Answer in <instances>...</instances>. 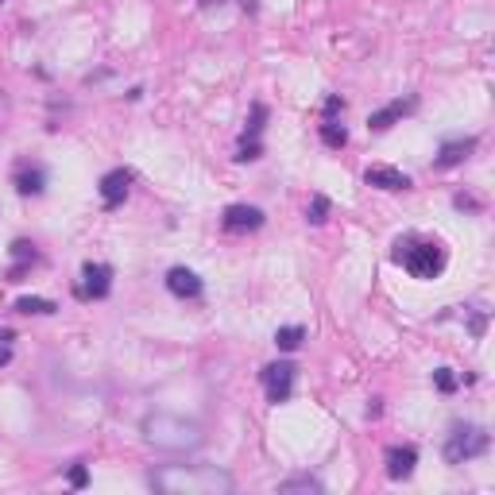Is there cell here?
<instances>
[{
  "label": "cell",
  "mask_w": 495,
  "mask_h": 495,
  "mask_svg": "<svg viewBox=\"0 0 495 495\" xmlns=\"http://www.w3.org/2000/svg\"><path fill=\"white\" fill-rule=\"evenodd\" d=\"M167 291H171L174 298H202L205 282L197 279L190 267H171V271H167Z\"/></svg>",
  "instance_id": "cell-12"
},
{
  "label": "cell",
  "mask_w": 495,
  "mask_h": 495,
  "mask_svg": "<svg viewBox=\"0 0 495 495\" xmlns=\"http://www.w3.org/2000/svg\"><path fill=\"white\" fill-rule=\"evenodd\" d=\"M8 364H12V348L0 345V367H8Z\"/></svg>",
  "instance_id": "cell-29"
},
{
  "label": "cell",
  "mask_w": 495,
  "mask_h": 495,
  "mask_svg": "<svg viewBox=\"0 0 495 495\" xmlns=\"http://www.w3.org/2000/svg\"><path fill=\"white\" fill-rule=\"evenodd\" d=\"M132 178L136 174L128 171V167H117V171H108L105 178H101V205L105 209H120L124 205V197H128V190H132Z\"/></svg>",
  "instance_id": "cell-7"
},
{
  "label": "cell",
  "mask_w": 495,
  "mask_h": 495,
  "mask_svg": "<svg viewBox=\"0 0 495 495\" xmlns=\"http://www.w3.org/2000/svg\"><path fill=\"white\" fill-rule=\"evenodd\" d=\"M484 325H487V313H484V310L472 313V322H468V333H472V337H484Z\"/></svg>",
  "instance_id": "cell-27"
},
{
  "label": "cell",
  "mask_w": 495,
  "mask_h": 495,
  "mask_svg": "<svg viewBox=\"0 0 495 495\" xmlns=\"http://www.w3.org/2000/svg\"><path fill=\"white\" fill-rule=\"evenodd\" d=\"M275 492H279V495H317V492H325V484L317 480V476L302 472V476H291V480H282Z\"/></svg>",
  "instance_id": "cell-16"
},
{
  "label": "cell",
  "mask_w": 495,
  "mask_h": 495,
  "mask_svg": "<svg viewBox=\"0 0 495 495\" xmlns=\"http://www.w3.org/2000/svg\"><path fill=\"white\" fill-rule=\"evenodd\" d=\"M0 4H4V0H0Z\"/></svg>",
  "instance_id": "cell-30"
},
{
  "label": "cell",
  "mask_w": 495,
  "mask_h": 495,
  "mask_svg": "<svg viewBox=\"0 0 495 495\" xmlns=\"http://www.w3.org/2000/svg\"><path fill=\"white\" fill-rule=\"evenodd\" d=\"M58 306H54L51 298H35V294H27V298H16V313H39V317H47V313H54Z\"/></svg>",
  "instance_id": "cell-19"
},
{
  "label": "cell",
  "mask_w": 495,
  "mask_h": 495,
  "mask_svg": "<svg viewBox=\"0 0 495 495\" xmlns=\"http://www.w3.org/2000/svg\"><path fill=\"white\" fill-rule=\"evenodd\" d=\"M302 341H306V329H302V325H279V329H275V348H279V352H298Z\"/></svg>",
  "instance_id": "cell-17"
},
{
  "label": "cell",
  "mask_w": 495,
  "mask_h": 495,
  "mask_svg": "<svg viewBox=\"0 0 495 495\" xmlns=\"http://www.w3.org/2000/svg\"><path fill=\"white\" fill-rule=\"evenodd\" d=\"M492 437H487L484 426H468V422H457L445 437V461L449 464H464V461H476V457H484Z\"/></svg>",
  "instance_id": "cell-4"
},
{
  "label": "cell",
  "mask_w": 495,
  "mask_h": 495,
  "mask_svg": "<svg viewBox=\"0 0 495 495\" xmlns=\"http://www.w3.org/2000/svg\"><path fill=\"white\" fill-rule=\"evenodd\" d=\"M379 402H383V398H372V402H367V418H379V414H383V407H379Z\"/></svg>",
  "instance_id": "cell-28"
},
{
  "label": "cell",
  "mask_w": 495,
  "mask_h": 495,
  "mask_svg": "<svg viewBox=\"0 0 495 495\" xmlns=\"http://www.w3.org/2000/svg\"><path fill=\"white\" fill-rule=\"evenodd\" d=\"M112 291V267L108 263H82V282H77V298H108Z\"/></svg>",
  "instance_id": "cell-6"
},
{
  "label": "cell",
  "mask_w": 495,
  "mask_h": 495,
  "mask_svg": "<svg viewBox=\"0 0 495 495\" xmlns=\"http://www.w3.org/2000/svg\"><path fill=\"white\" fill-rule=\"evenodd\" d=\"M345 105H348V101L341 97V93H329V97H325V105H322V117H325V120H337L341 112H345Z\"/></svg>",
  "instance_id": "cell-24"
},
{
  "label": "cell",
  "mask_w": 495,
  "mask_h": 495,
  "mask_svg": "<svg viewBox=\"0 0 495 495\" xmlns=\"http://www.w3.org/2000/svg\"><path fill=\"white\" fill-rule=\"evenodd\" d=\"M322 143L325 147H333V151H341L348 143V128L341 124V120H325L322 124Z\"/></svg>",
  "instance_id": "cell-18"
},
{
  "label": "cell",
  "mask_w": 495,
  "mask_h": 495,
  "mask_svg": "<svg viewBox=\"0 0 495 495\" xmlns=\"http://www.w3.org/2000/svg\"><path fill=\"white\" fill-rule=\"evenodd\" d=\"M383 461H387L391 480H410V476H414V464H418V449H414V445H391V449L383 452Z\"/></svg>",
  "instance_id": "cell-11"
},
{
  "label": "cell",
  "mask_w": 495,
  "mask_h": 495,
  "mask_svg": "<svg viewBox=\"0 0 495 495\" xmlns=\"http://www.w3.org/2000/svg\"><path fill=\"white\" fill-rule=\"evenodd\" d=\"M391 259H395L398 267L407 271L410 279L430 282V279H437V275L445 271V263H449V252H445L437 240L398 237V240H395V252H391Z\"/></svg>",
  "instance_id": "cell-3"
},
{
  "label": "cell",
  "mask_w": 495,
  "mask_h": 495,
  "mask_svg": "<svg viewBox=\"0 0 495 495\" xmlns=\"http://www.w3.org/2000/svg\"><path fill=\"white\" fill-rule=\"evenodd\" d=\"M364 182L376 186V190H387V194H398V190H410V186H414L410 174H402L398 167H383V162H379V167H367Z\"/></svg>",
  "instance_id": "cell-10"
},
{
  "label": "cell",
  "mask_w": 495,
  "mask_h": 495,
  "mask_svg": "<svg viewBox=\"0 0 495 495\" xmlns=\"http://www.w3.org/2000/svg\"><path fill=\"white\" fill-rule=\"evenodd\" d=\"M263 120H267V105H263V101H256V105H252V120H248V128H244V136H240V140H259Z\"/></svg>",
  "instance_id": "cell-21"
},
{
  "label": "cell",
  "mask_w": 495,
  "mask_h": 495,
  "mask_svg": "<svg viewBox=\"0 0 495 495\" xmlns=\"http://www.w3.org/2000/svg\"><path fill=\"white\" fill-rule=\"evenodd\" d=\"M147 487L159 495H232L237 480L217 464H159L147 472Z\"/></svg>",
  "instance_id": "cell-1"
},
{
  "label": "cell",
  "mask_w": 495,
  "mask_h": 495,
  "mask_svg": "<svg viewBox=\"0 0 495 495\" xmlns=\"http://www.w3.org/2000/svg\"><path fill=\"white\" fill-rule=\"evenodd\" d=\"M329 209H333V205H329V197H325V194H313V197H310V209H306V221H310V225H325V221H329Z\"/></svg>",
  "instance_id": "cell-20"
},
{
  "label": "cell",
  "mask_w": 495,
  "mask_h": 495,
  "mask_svg": "<svg viewBox=\"0 0 495 495\" xmlns=\"http://www.w3.org/2000/svg\"><path fill=\"white\" fill-rule=\"evenodd\" d=\"M476 151V136H457V140H445L442 151H437V159H433V167H442V171H449V167H461L468 155Z\"/></svg>",
  "instance_id": "cell-14"
},
{
  "label": "cell",
  "mask_w": 495,
  "mask_h": 495,
  "mask_svg": "<svg viewBox=\"0 0 495 495\" xmlns=\"http://www.w3.org/2000/svg\"><path fill=\"white\" fill-rule=\"evenodd\" d=\"M86 484H89V468L77 461L74 468H70V487H86Z\"/></svg>",
  "instance_id": "cell-25"
},
{
  "label": "cell",
  "mask_w": 495,
  "mask_h": 495,
  "mask_svg": "<svg viewBox=\"0 0 495 495\" xmlns=\"http://www.w3.org/2000/svg\"><path fill=\"white\" fill-rule=\"evenodd\" d=\"M452 205H457V209H468V213H480V209H484L472 194H457V197H452Z\"/></svg>",
  "instance_id": "cell-26"
},
{
  "label": "cell",
  "mask_w": 495,
  "mask_h": 495,
  "mask_svg": "<svg viewBox=\"0 0 495 495\" xmlns=\"http://www.w3.org/2000/svg\"><path fill=\"white\" fill-rule=\"evenodd\" d=\"M294 379H298V367H294L291 360H275V364H267L259 372V383L267 391V402H275V407L294 395Z\"/></svg>",
  "instance_id": "cell-5"
},
{
  "label": "cell",
  "mask_w": 495,
  "mask_h": 495,
  "mask_svg": "<svg viewBox=\"0 0 495 495\" xmlns=\"http://www.w3.org/2000/svg\"><path fill=\"white\" fill-rule=\"evenodd\" d=\"M414 108H418V97H407V101L395 97L391 105H383L379 112H372V117H367V128H372V132H387V128H395L402 117H410Z\"/></svg>",
  "instance_id": "cell-9"
},
{
  "label": "cell",
  "mask_w": 495,
  "mask_h": 495,
  "mask_svg": "<svg viewBox=\"0 0 495 495\" xmlns=\"http://www.w3.org/2000/svg\"><path fill=\"white\" fill-rule=\"evenodd\" d=\"M259 155H263V143H259V140H240V147H237V162H256Z\"/></svg>",
  "instance_id": "cell-23"
},
{
  "label": "cell",
  "mask_w": 495,
  "mask_h": 495,
  "mask_svg": "<svg viewBox=\"0 0 495 495\" xmlns=\"http://www.w3.org/2000/svg\"><path fill=\"white\" fill-rule=\"evenodd\" d=\"M140 433L151 449H162V452H194L205 445V426L194 418H182V414H143L140 422Z\"/></svg>",
  "instance_id": "cell-2"
},
{
  "label": "cell",
  "mask_w": 495,
  "mask_h": 495,
  "mask_svg": "<svg viewBox=\"0 0 495 495\" xmlns=\"http://www.w3.org/2000/svg\"><path fill=\"white\" fill-rule=\"evenodd\" d=\"M12 186H16L23 197H39V194L47 190V171L39 167V162H20V167H16V178H12Z\"/></svg>",
  "instance_id": "cell-13"
},
{
  "label": "cell",
  "mask_w": 495,
  "mask_h": 495,
  "mask_svg": "<svg viewBox=\"0 0 495 495\" xmlns=\"http://www.w3.org/2000/svg\"><path fill=\"white\" fill-rule=\"evenodd\" d=\"M263 209H256V205H228L225 213H221V228L225 232H256V228H263Z\"/></svg>",
  "instance_id": "cell-8"
},
{
  "label": "cell",
  "mask_w": 495,
  "mask_h": 495,
  "mask_svg": "<svg viewBox=\"0 0 495 495\" xmlns=\"http://www.w3.org/2000/svg\"><path fill=\"white\" fill-rule=\"evenodd\" d=\"M12 259H16V263L8 267V282H20L23 275L32 271V263H39V252H35L32 240H16V244H12Z\"/></svg>",
  "instance_id": "cell-15"
},
{
  "label": "cell",
  "mask_w": 495,
  "mask_h": 495,
  "mask_svg": "<svg viewBox=\"0 0 495 495\" xmlns=\"http://www.w3.org/2000/svg\"><path fill=\"white\" fill-rule=\"evenodd\" d=\"M433 387L442 391V395H452V391L461 387V376H457L452 367H437V372H433Z\"/></svg>",
  "instance_id": "cell-22"
}]
</instances>
